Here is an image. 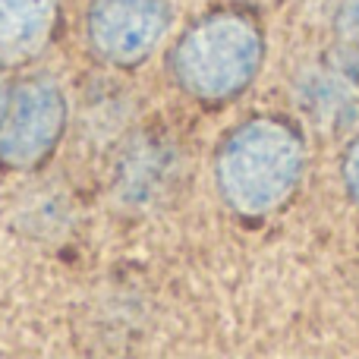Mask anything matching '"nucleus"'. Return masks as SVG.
Instances as JSON below:
<instances>
[{"label":"nucleus","instance_id":"4","mask_svg":"<svg viewBox=\"0 0 359 359\" xmlns=\"http://www.w3.org/2000/svg\"><path fill=\"white\" fill-rule=\"evenodd\" d=\"M170 32V0H92L88 44L114 67L149 60Z\"/></svg>","mask_w":359,"mask_h":359},{"label":"nucleus","instance_id":"3","mask_svg":"<svg viewBox=\"0 0 359 359\" xmlns=\"http://www.w3.org/2000/svg\"><path fill=\"white\" fill-rule=\"evenodd\" d=\"M67 130V98L50 79H29L13 88L0 123V161L16 170L35 168L57 149Z\"/></svg>","mask_w":359,"mask_h":359},{"label":"nucleus","instance_id":"5","mask_svg":"<svg viewBox=\"0 0 359 359\" xmlns=\"http://www.w3.org/2000/svg\"><path fill=\"white\" fill-rule=\"evenodd\" d=\"M293 101L303 120L322 136H344L359 123V79L341 63H316L293 86Z\"/></svg>","mask_w":359,"mask_h":359},{"label":"nucleus","instance_id":"8","mask_svg":"<svg viewBox=\"0 0 359 359\" xmlns=\"http://www.w3.org/2000/svg\"><path fill=\"white\" fill-rule=\"evenodd\" d=\"M344 183H347V192L353 196V202L359 205V139H353V145L344 155Z\"/></svg>","mask_w":359,"mask_h":359},{"label":"nucleus","instance_id":"9","mask_svg":"<svg viewBox=\"0 0 359 359\" xmlns=\"http://www.w3.org/2000/svg\"><path fill=\"white\" fill-rule=\"evenodd\" d=\"M10 98H13V88L6 86L4 73H0V123H4V117H6V107H10Z\"/></svg>","mask_w":359,"mask_h":359},{"label":"nucleus","instance_id":"6","mask_svg":"<svg viewBox=\"0 0 359 359\" xmlns=\"http://www.w3.org/2000/svg\"><path fill=\"white\" fill-rule=\"evenodd\" d=\"M57 0H0V67L38 57L50 41Z\"/></svg>","mask_w":359,"mask_h":359},{"label":"nucleus","instance_id":"7","mask_svg":"<svg viewBox=\"0 0 359 359\" xmlns=\"http://www.w3.org/2000/svg\"><path fill=\"white\" fill-rule=\"evenodd\" d=\"M334 57L359 79V0H344L334 16Z\"/></svg>","mask_w":359,"mask_h":359},{"label":"nucleus","instance_id":"2","mask_svg":"<svg viewBox=\"0 0 359 359\" xmlns=\"http://www.w3.org/2000/svg\"><path fill=\"white\" fill-rule=\"evenodd\" d=\"M265 41L252 19L215 13L189 25L170 54V73L186 95L198 101L236 98L259 76Z\"/></svg>","mask_w":359,"mask_h":359},{"label":"nucleus","instance_id":"1","mask_svg":"<svg viewBox=\"0 0 359 359\" xmlns=\"http://www.w3.org/2000/svg\"><path fill=\"white\" fill-rule=\"evenodd\" d=\"M303 164V139L290 123L255 117L224 139L215 177L230 208L246 217H262L293 196Z\"/></svg>","mask_w":359,"mask_h":359}]
</instances>
